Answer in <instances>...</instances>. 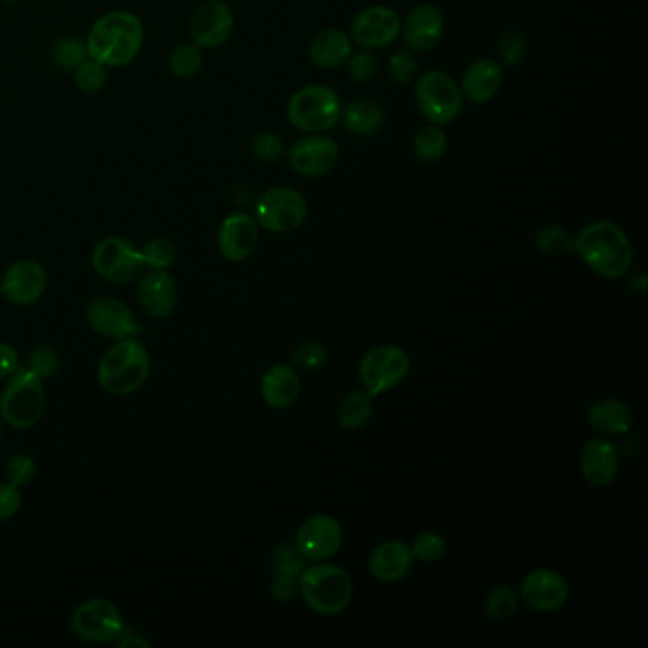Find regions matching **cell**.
Listing matches in <instances>:
<instances>
[{
	"instance_id": "cell-1",
	"label": "cell",
	"mask_w": 648,
	"mask_h": 648,
	"mask_svg": "<svg viewBox=\"0 0 648 648\" xmlns=\"http://www.w3.org/2000/svg\"><path fill=\"white\" fill-rule=\"evenodd\" d=\"M574 254L599 277L619 280L634 265V246L620 224L594 221L574 236Z\"/></svg>"
},
{
	"instance_id": "cell-2",
	"label": "cell",
	"mask_w": 648,
	"mask_h": 648,
	"mask_svg": "<svg viewBox=\"0 0 648 648\" xmlns=\"http://www.w3.org/2000/svg\"><path fill=\"white\" fill-rule=\"evenodd\" d=\"M145 40L142 20L132 12L117 10L101 15L86 38V52L105 68H126L139 56Z\"/></svg>"
},
{
	"instance_id": "cell-3",
	"label": "cell",
	"mask_w": 648,
	"mask_h": 648,
	"mask_svg": "<svg viewBox=\"0 0 648 648\" xmlns=\"http://www.w3.org/2000/svg\"><path fill=\"white\" fill-rule=\"evenodd\" d=\"M150 356L135 337L114 341L97 367V380L107 394L130 395L147 382Z\"/></svg>"
},
{
	"instance_id": "cell-4",
	"label": "cell",
	"mask_w": 648,
	"mask_h": 648,
	"mask_svg": "<svg viewBox=\"0 0 648 648\" xmlns=\"http://www.w3.org/2000/svg\"><path fill=\"white\" fill-rule=\"evenodd\" d=\"M298 594L310 611L321 616H333L349 609L354 597V584L351 574L341 566L318 561L298 574Z\"/></svg>"
},
{
	"instance_id": "cell-5",
	"label": "cell",
	"mask_w": 648,
	"mask_h": 648,
	"mask_svg": "<svg viewBox=\"0 0 648 648\" xmlns=\"http://www.w3.org/2000/svg\"><path fill=\"white\" fill-rule=\"evenodd\" d=\"M343 105V99L331 86L308 84L290 97L288 120L298 132L328 134L341 122Z\"/></svg>"
},
{
	"instance_id": "cell-6",
	"label": "cell",
	"mask_w": 648,
	"mask_h": 648,
	"mask_svg": "<svg viewBox=\"0 0 648 648\" xmlns=\"http://www.w3.org/2000/svg\"><path fill=\"white\" fill-rule=\"evenodd\" d=\"M46 409L42 379L29 367H17L0 395V418L17 430L37 425Z\"/></svg>"
},
{
	"instance_id": "cell-7",
	"label": "cell",
	"mask_w": 648,
	"mask_h": 648,
	"mask_svg": "<svg viewBox=\"0 0 648 648\" xmlns=\"http://www.w3.org/2000/svg\"><path fill=\"white\" fill-rule=\"evenodd\" d=\"M415 99L426 122L438 126H448L455 122L466 101L461 84L440 69L418 75L415 81Z\"/></svg>"
},
{
	"instance_id": "cell-8",
	"label": "cell",
	"mask_w": 648,
	"mask_h": 648,
	"mask_svg": "<svg viewBox=\"0 0 648 648\" xmlns=\"http://www.w3.org/2000/svg\"><path fill=\"white\" fill-rule=\"evenodd\" d=\"M308 216L305 194L291 186H272L255 200V221L277 234L297 231Z\"/></svg>"
},
{
	"instance_id": "cell-9",
	"label": "cell",
	"mask_w": 648,
	"mask_h": 648,
	"mask_svg": "<svg viewBox=\"0 0 648 648\" xmlns=\"http://www.w3.org/2000/svg\"><path fill=\"white\" fill-rule=\"evenodd\" d=\"M409 369L411 359L407 352L394 344H380L362 358L358 372L367 394L379 398L400 387L409 375Z\"/></svg>"
},
{
	"instance_id": "cell-10",
	"label": "cell",
	"mask_w": 648,
	"mask_h": 648,
	"mask_svg": "<svg viewBox=\"0 0 648 648\" xmlns=\"http://www.w3.org/2000/svg\"><path fill=\"white\" fill-rule=\"evenodd\" d=\"M91 265L99 277L111 283L135 282L147 269L142 249L120 236H109L97 242L91 254Z\"/></svg>"
},
{
	"instance_id": "cell-11",
	"label": "cell",
	"mask_w": 648,
	"mask_h": 648,
	"mask_svg": "<svg viewBox=\"0 0 648 648\" xmlns=\"http://www.w3.org/2000/svg\"><path fill=\"white\" fill-rule=\"evenodd\" d=\"M73 634L86 643L119 641L126 624L119 607L103 597H94L76 607L71 616Z\"/></svg>"
},
{
	"instance_id": "cell-12",
	"label": "cell",
	"mask_w": 648,
	"mask_h": 648,
	"mask_svg": "<svg viewBox=\"0 0 648 648\" xmlns=\"http://www.w3.org/2000/svg\"><path fill=\"white\" fill-rule=\"evenodd\" d=\"M291 170L301 178H321L335 170L341 160V145L328 134H306L288 150Z\"/></svg>"
},
{
	"instance_id": "cell-13",
	"label": "cell",
	"mask_w": 648,
	"mask_h": 648,
	"mask_svg": "<svg viewBox=\"0 0 648 648\" xmlns=\"http://www.w3.org/2000/svg\"><path fill=\"white\" fill-rule=\"evenodd\" d=\"M402 33V15L390 7L375 4L359 12L352 22V42L364 50H380L394 45Z\"/></svg>"
},
{
	"instance_id": "cell-14",
	"label": "cell",
	"mask_w": 648,
	"mask_h": 648,
	"mask_svg": "<svg viewBox=\"0 0 648 648\" xmlns=\"http://www.w3.org/2000/svg\"><path fill=\"white\" fill-rule=\"evenodd\" d=\"M236 17L224 0H206L191 17V38L201 50H216L232 37Z\"/></svg>"
},
{
	"instance_id": "cell-15",
	"label": "cell",
	"mask_w": 648,
	"mask_h": 648,
	"mask_svg": "<svg viewBox=\"0 0 648 648\" xmlns=\"http://www.w3.org/2000/svg\"><path fill=\"white\" fill-rule=\"evenodd\" d=\"M86 320L97 335L111 339V341L132 339V337L142 333V326H139V321L135 320L132 308L119 298H94L86 310Z\"/></svg>"
},
{
	"instance_id": "cell-16",
	"label": "cell",
	"mask_w": 648,
	"mask_h": 648,
	"mask_svg": "<svg viewBox=\"0 0 648 648\" xmlns=\"http://www.w3.org/2000/svg\"><path fill=\"white\" fill-rule=\"evenodd\" d=\"M343 527L331 515H314L306 519L297 530L295 545L306 561H328L343 546Z\"/></svg>"
},
{
	"instance_id": "cell-17",
	"label": "cell",
	"mask_w": 648,
	"mask_h": 648,
	"mask_svg": "<svg viewBox=\"0 0 648 648\" xmlns=\"http://www.w3.org/2000/svg\"><path fill=\"white\" fill-rule=\"evenodd\" d=\"M571 596L568 582L553 568H535L522 582L519 597L533 611L555 612L565 607Z\"/></svg>"
},
{
	"instance_id": "cell-18",
	"label": "cell",
	"mask_w": 648,
	"mask_h": 648,
	"mask_svg": "<svg viewBox=\"0 0 648 648\" xmlns=\"http://www.w3.org/2000/svg\"><path fill=\"white\" fill-rule=\"evenodd\" d=\"M445 30V15L433 4H418L402 20L400 38L413 53L432 52Z\"/></svg>"
},
{
	"instance_id": "cell-19",
	"label": "cell",
	"mask_w": 648,
	"mask_h": 648,
	"mask_svg": "<svg viewBox=\"0 0 648 648\" xmlns=\"http://www.w3.org/2000/svg\"><path fill=\"white\" fill-rule=\"evenodd\" d=\"M261 239V227L255 217L247 216L244 211H236L223 219L217 232V247L219 254L227 261L242 262L252 257Z\"/></svg>"
},
{
	"instance_id": "cell-20",
	"label": "cell",
	"mask_w": 648,
	"mask_h": 648,
	"mask_svg": "<svg viewBox=\"0 0 648 648\" xmlns=\"http://www.w3.org/2000/svg\"><path fill=\"white\" fill-rule=\"evenodd\" d=\"M2 295L17 306H29L45 295L48 288L46 269L37 261H15L2 278Z\"/></svg>"
},
{
	"instance_id": "cell-21",
	"label": "cell",
	"mask_w": 648,
	"mask_h": 648,
	"mask_svg": "<svg viewBox=\"0 0 648 648\" xmlns=\"http://www.w3.org/2000/svg\"><path fill=\"white\" fill-rule=\"evenodd\" d=\"M137 301L143 313L149 314L150 318H168L178 308L180 301L178 283L168 270H150L149 274L139 280Z\"/></svg>"
},
{
	"instance_id": "cell-22",
	"label": "cell",
	"mask_w": 648,
	"mask_h": 648,
	"mask_svg": "<svg viewBox=\"0 0 648 648\" xmlns=\"http://www.w3.org/2000/svg\"><path fill=\"white\" fill-rule=\"evenodd\" d=\"M580 472L594 487L611 485L620 472L619 448L607 438L586 441L580 453Z\"/></svg>"
},
{
	"instance_id": "cell-23",
	"label": "cell",
	"mask_w": 648,
	"mask_h": 648,
	"mask_svg": "<svg viewBox=\"0 0 648 648\" xmlns=\"http://www.w3.org/2000/svg\"><path fill=\"white\" fill-rule=\"evenodd\" d=\"M504 81V69L499 61L491 58H481V60L472 61L463 78H461V90L464 99L472 103H489L497 97Z\"/></svg>"
},
{
	"instance_id": "cell-24",
	"label": "cell",
	"mask_w": 648,
	"mask_h": 648,
	"mask_svg": "<svg viewBox=\"0 0 648 648\" xmlns=\"http://www.w3.org/2000/svg\"><path fill=\"white\" fill-rule=\"evenodd\" d=\"M354 50L351 35L339 27H328L314 35L306 48V58L314 68L323 71L343 68Z\"/></svg>"
},
{
	"instance_id": "cell-25",
	"label": "cell",
	"mask_w": 648,
	"mask_h": 648,
	"mask_svg": "<svg viewBox=\"0 0 648 648\" xmlns=\"http://www.w3.org/2000/svg\"><path fill=\"white\" fill-rule=\"evenodd\" d=\"M413 561L415 558L411 552V546L403 545L400 540H388L372 550L369 573L379 582L392 584L409 574Z\"/></svg>"
},
{
	"instance_id": "cell-26",
	"label": "cell",
	"mask_w": 648,
	"mask_h": 648,
	"mask_svg": "<svg viewBox=\"0 0 648 648\" xmlns=\"http://www.w3.org/2000/svg\"><path fill=\"white\" fill-rule=\"evenodd\" d=\"M588 423L603 436H627L634 428V411L627 403L607 398L589 405Z\"/></svg>"
},
{
	"instance_id": "cell-27",
	"label": "cell",
	"mask_w": 648,
	"mask_h": 648,
	"mask_svg": "<svg viewBox=\"0 0 648 648\" xmlns=\"http://www.w3.org/2000/svg\"><path fill=\"white\" fill-rule=\"evenodd\" d=\"M261 395L270 407L288 409L301 395L298 372L290 366L270 367L269 371L262 375Z\"/></svg>"
},
{
	"instance_id": "cell-28",
	"label": "cell",
	"mask_w": 648,
	"mask_h": 648,
	"mask_svg": "<svg viewBox=\"0 0 648 648\" xmlns=\"http://www.w3.org/2000/svg\"><path fill=\"white\" fill-rule=\"evenodd\" d=\"M384 107L372 97H354L343 105L341 122L354 135H375L384 126Z\"/></svg>"
},
{
	"instance_id": "cell-29",
	"label": "cell",
	"mask_w": 648,
	"mask_h": 648,
	"mask_svg": "<svg viewBox=\"0 0 648 648\" xmlns=\"http://www.w3.org/2000/svg\"><path fill=\"white\" fill-rule=\"evenodd\" d=\"M449 137L443 126L426 124L413 135V155L423 164L440 162L448 155Z\"/></svg>"
},
{
	"instance_id": "cell-30",
	"label": "cell",
	"mask_w": 648,
	"mask_h": 648,
	"mask_svg": "<svg viewBox=\"0 0 648 648\" xmlns=\"http://www.w3.org/2000/svg\"><path fill=\"white\" fill-rule=\"evenodd\" d=\"M371 395L362 390H354L344 395L337 405V420L344 430H359L369 423L372 415Z\"/></svg>"
},
{
	"instance_id": "cell-31",
	"label": "cell",
	"mask_w": 648,
	"mask_h": 648,
	"mask_svg": "<svg viewBox=\"0 0 648 648\" xmlns=\"http://www.w3.org/2000/svg\"><path fill=\"white\" fill-rule=\"evenodd\" d=\"M168 65L173 75L181 78V81H188L194 78L201 71L204 65V56H201V48L194 45V42H183V45L175 46L170 58H168Z\"/></svg>"
},
{
	"instance_id": "cell-32",
	"label": "cell",
	"mask_w": 648,
	"mask_h": 648,
	"mask_svg": "<svg viewBox=\"0 0 648 648\" xmlns=\"http://www.w3.org/2000/svg\"><path fill=\"white\" fill-rule=\"evenodd\" d=\"M535 244H537L538 252L548 255V257L574 254L573 236L559 224H545L542 229H538Z\"/></svg>"
},
{
	"instance_id": "cell-33",
	"label": "cell",
	"mask_w": 648,
	"mask_h": 648,
	"mask_svg": "<svg viewBox=\"0 0 648 648\" xmlns=\"http://www.w3.org/2000/svg\"><path fill=\"white\" fill-rule=\"evenodd\" d=\"M519 607V594L506 584L492 588L485 597V612L491 620L502 622L512 619Z\"/></svg>"
},
{
	"instance_id": "cell-34",
	"label": "cell",
	"mask_w": 648,
	"mask_h": 648,
	"mask_svg": "<svg viewBox=\"0 0 648 648\" xmlns=\"http://www.w3.org/2000/svg\"><path fill=\"white\" fill-rule=\"evenodd\" d=\"M388 78L398 86H409L418 78V61L415 53L403 48V50H395L390 53L387 61Z\"/></svg>"
},
{
	"instance_id": "cell-35",
	"label": "cell",
	"mask_w": 648,
	"mask_h": 648,
	"mask_svg": "<svg viewBox=\"0 0 648 648\" xmlns=\"http://www.w3.org/2000/svg\"><path fill=\"white\" fill-rule=\"evenodd\" d=\"M529 52V42L519 30H506L502 33L497 42V56H499L500 65L514 68L519 65Z\"/></svg>"
},
{
	"instance_id": "cell-36",
	"label": "cell",
	"mask_w": 648,
	"mask_h": 648,
	"mask_svg": "<svg viewBox=\"0 0 648 648\" xmlns=\"http://www.w3.org/2000/svg\"><path fill=\"white\" fill-rule=\"evenodd\" d=\"M73 73H75L76 88L84 94H97V91L103 90L109 83L107 68L91 58H86Z\"/></svg>"
},
{
	"instance_id": "cell-37",
	"label": "cell",
	"mask_w": 648,
	"mask_h": 648,
	"mask_svg": "<svg viewBox=\"0 0 648 648\" xmlns=\"http://www.w3.org/2000/svg\"><path fill=\"white\" fill-rule=\"evenodd\" d=\"M52 58L58 68L75 71L88 58L86 42L81 38L63 37L53 45Z\"/></svg>"
},
{
	"instance_id": "cell-38",
	"label": "cell",
	"mask_w": 648,
	"mask_h": 648,
	"mask_svg": "<svg viewBox=\"0 0 648 648\" xmlns=\"http://www.w3.org/2000/svg\"><path fill=\"white\" fill-rule=\"evenodd\" d=\"M252 150H254V157L262 164H277L288 155L282 135L270 130L255 135Z\"/></svg>"
},
{
	"instance_id": "cell-39",
	"label": "cell",
	"mask_w": 648,
	"mask_h": 648,
	"mask_svg": "<svg viewBox=\"0 0 648 648\" xmlns=\"http://www.w3.org/2000/svg\"><path fill=\"white\" fill-rule=\"evenodd\" d=\"M445 550H448L445 538L438 535V533H433V530L420 533L413 540V546H411L413 558L423 561V563H436V561H440L445 555Z\"/></svg>"
},
{
	"instance_id": "cell-40",
	"label": "cell",
	"mask_w": 648,
	"mask_h": 648,
	"mask_svg": "<svg viewBox=\"0 0 648 648\" xmlns=\"http://www.w3.org/2000/svg\"><path fill=\"white\" fill-rule=\"evenodd\" d=\"M147 269L168 270L175 262V247L166 239H150L142 249Z\"/></svg>"
},
{
	"instance_id": "cell-41",
	"label": "cell",
	"mask_w": 648,
	"mask_h": 648,
	"mask_svg": "<svg viewBox=\"0 0 648 648\" xmlns=\"http://www.w3.org/2000/svg\"><path fill=\"white\" fill-rule=\"evenodd\" d=\"M346 65H349V75L356 84H371L379 76V60L372 50L352 53Z\"/></svg>"
},
{
	"instance_id": "cell-42",
	"label": "cell",
	"mask_w": 648,
	"mask_h": 648,
	"mask_svg": "<svg viewBox=\"0 0 648 648\" xmlns=\"http://www.w3.org/2000/svg\"><path fill=\"white\" fill-rule=\"evenodd\" d=\"M272 566H274V573L298 576L306 568V558L295 542H280L272 553Z\"/></svg>"
},
{
	"instance_id": "cell-43",
	"label": "cell",
	"mask_w": 648,
	"mask_h": 648,
	"mask_svg": "<svg viewBox=\"0 0 648 648\" xmlns=\"http://www.w3.org/2000/svg\"><path fill=\"white\" fill-rule=\"evenodd\" d=\"M8 484L14 487H25L37 477V463L29 455H15L10 459L4 468Z\"/></svg>"
},
{
	"instance_id": "cell-44",
	"label": "cell",
	"mask_w": 648,
	"mask_h": 648,
	"mask_svg": "<svg viewBox=\"0 0 648 648\" xmlns=\"http://www.w3.org/2000/svg\"><path fill=\"white\" fill-rule=\"evenodd\" d=\"M291 359L303 371H318L328 364V351L320 343H303L293 351Z\"/></svg>"
},
{
	"instance_id": "cell-45",
	"label": "cell",
	"mask_w": 648,
	"mask_h": 648,
	"mask_svg": "<svg viewBox=\"0 0 648 648\" xmlns=\"http://www.w3.org/2000/svg\"><path fill=\"white\" fill-rule=\"evenodd\" d=\"M25 367H29L30 371L37 372L42 380L50 379L60 369V356L50 346H38V349L30 352L29 362Z\"/></svg>"
},
{
	"instance_id": "cell-46",
	"label": "cell",
	"mask_w": 648,
	"mask_h": 648,
	"mask_svg": "<svg viewBox=\"0 0 648 648\" xmlns=\"http://www.w3.org/2000/svg\"><path fill=\"white\" fill-rule=\"evenodd\" d=\"M270 594L280 603H290L298 596V576L288 573H274L270 582Z\"/></svg>"
},
{
	"instance_id": "cell-47",
	"label": "cell",
	"mask_w": 648,
	"mask_h": 648,
	"mask_svg": "<svg viewBox=\"0 0 648 648\" xmlns=\"http://www.w3.org/2000/svg\"><path fill=\"white\" fill-rule=\"evenodd\" d=\"M22 508L20 489L12 484L0 485V523L12 519Z\"/></svg>"
},
{
	"instance_id": "cell-48",
	"label": "cell",
	"mask_w": 648,
	"mask_h": 648,
	"mask_svg": "<svg viewBox=\"0 0 648 648\" xmlns=\"http://www.w3.org/2000/svg\"><path fill=\"white\" fill-rule=\"evenodd\" d=\"M20 367V356L12 344L0 343V380L8 379Z\"/></svg>"
},
{
	"instance_id": "cell-49",
	"label": "cell",
	"mask_w": 648,
	"mask_h": 648,
	"mask_svg": "<svg viewBox=\"0 0 648 648\" xmlns=\"http://www.w3.org/2000/svg\"><path fill=\"white\" fill-rule=\"evenodd\" d=\"M119 647L120 648H127V647L149 648L150 643L145 641V639H143V637H137V635L126 634V632H124V634H122V637H120V639H119Z\"/></svg>"
},
{
	"instance_id": "cell-50",
	"label": "cell",
	"mask_w": 648,
	"mask_h": 648,
	"mask_svg": "<svg viewBox=\"0 0 648 648\" xmlns=\"http://www.w3.org/2000/svg\"><path fill=\"white\" fill-rule=\"evenodd\" d=\"M2 436H4V426H2V418H0V443H2Z\"/></svg>"
},
{
	"instance_id": "cell-51",
	"label": "cell",
	"mask_w": 648,
	"mask_h": 648,
	"mask_svg": "<svg viewBox=\"0 0 648 648\" xmlns=\"http://www.w3.org/2000/svg\"><path fill=\"white\" fill-rule=\"evenodd\" d=\"M0 295H2V285H0Z\"/></svg>"
}]
</instances>
